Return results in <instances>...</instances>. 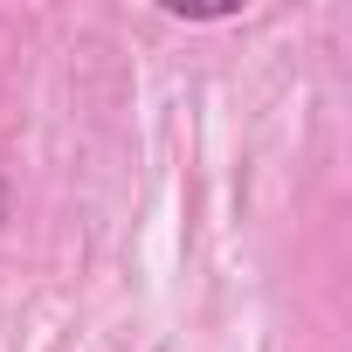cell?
Listing matches in <instances>:
<instances>
[{
	"label": "cell",
	"instance_id": "6da1fadb",
	"mask_svg": "<svg viewBox=\"0 0 352 352\" xmlns=\"http://www.w3.org/2000/svg\"><path fill=\"white\" fill-rule=\"evenodd\" d=\"M0 221H8V180H0Z\"/></svg>",
	"mask_w": 352,
	"mask_h": 352
}]
</instances>
